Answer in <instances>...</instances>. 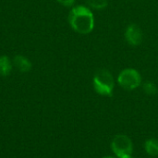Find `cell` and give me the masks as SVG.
Segmentation results:
<instances>
[{
  "instance_id": "obj_1",
  "label": "cell",
  "mask_w": 158,
  "mask_h": 158,
  "mask_svg": "<svg viewBox=\"0 0 158 158\" xmlns=\"http://www.w3.org/2000/svg\"><path fill=\"white\" fill-rule=\"evenodd\" d=\"M69 23L72 29L81 34L91 32L94 26V19L92 11L84 6L73 7L69 16Z\"/></svg>"
},
{
  "instance_id": "obj_2",
  "label": "cell",
  "mask_w": 158,
  "mask_h": 158,
  "mask_svg": "<svg viewBox=\"0 0 158 158\" xmlns=\"http://www.w3.org/2000/svg\"><path fill=\"white\" fill-rule=\"evenodd\" d=\"M114 85V78L107 69H102L95 73L94 77V87L99 94L106 96L112 95Z\"/></svg>"
},
{
  "instance_id": "obj_3",
  "label": "cell",
  "mask_w": 158,
  "mask_h": 158,
  "mask_svg": "<svg viewBox=\"0 0 158 158\" xmlns=\"http://www.w3.org/2000/svg\"><path fill=\"white\" fill-rule=\"evenodd\" d=\"M111 148L117 157L125 158L131 156L133 146L131 140L128 136L119 134L113 139L111 143Z\"/></svg>"
},
{
  "instance_id": "obj_4",
  "label": "cell",
  "mask_w": 158,
  "mask_h": 158,
  "mask_svg": "<svg viewBox=\"0 0 158 158\" xmlns=\"http://www.w3.org/2000/svg\"><path fill=\"white\" fill-rule=\"evenodd\" d=\"M118 81L122 88L131 91L140 86L142 82V78L140 73L136 69H126L119 73Z\"/></svg>"
},
{
  "instance_id": "obj_5",
  "label": "cell",
  "mask_w": 158,
  "mask_h": 158,
  "mask_svg": "<svg viewBox=\"0 0 158 158\" xmlns=\"http://www.w3.org/2000/svg\"><path fill=\"white\" fill-rule=\"evenodd\" d=\"M127 42L131 45H139L143 41V32L138 25L131 24L125 32Z\"/></svg>"
},
{
  "instance_id": "obj_6",
  "label": "cell",
  "mask_w": 158,
  "mask_h": 158,
  "mask_svg": "<svg viewBox=\"0 0 158 158\" xmlns=\"http://www.w3.org/2000/svg\"><path fill=\"white\" fill-rule=\"evenodd\" d=\"M14 64L17 69L21 72H28L31 69V64L23 56H16L14 58Z\"/></svg>"
},
{
  "instance_id": "obj_7",
  "label": "cell",
  "mask_w": 158,
  "mask_h": 158,
  "mask_svg": "<svg viewBox=\"0 0 158 158\" xmlns=\"http://www.w3.org/2000/svg\"><path fill=\"white\" fill-rule=\"evenodd\" d=\"M11 70H12V64L10 59L6 56H0V75L7 76L10 74Z\"/></svg>"
},
{
  "instance_id": "obj_8",
  "label": "cell",
  "mask_w": 158,
  "mask_h": 158,
  "mask_svg": "<svg viewBox=\"0 0 158 158\" xmlns=\"http://www.w3.org/2000/svg\"><path fill=\"white\" fill-rule=\"evenodd\" d=\"M144 148L146 153L151 156H158V141L156 139H149L145 142Z\"/></svg>"
},
{
  "instance_id": "obj_9",
  "label": "cell",
  "mask_w": 158,
  "mask_h": 158,
  "mask_svg": "<svg viewBox=\"0 0 158 158\" xmlns=\"http://www.w3.org/2000/svg\"><path fill=\"white\" fill-rule=\"evenodd\" d=\"M88 5L94 9H103L107 6V0H89Z\"/></svg>"
},
{
  "instance_id": "obj_10",
  "label": "cell",
  "mask_w": 158,
  "mask_h": 158,
  "mask_svg": "<svg viewBox=\"0 0 158 158\" xmlns=\"http://www.w3.org/2000/svg\"><path fill=\"white\" fill-rule=\"evenodd\" d=\"M143 90L149 95H154L157 93V87L156 86L154 82H151V81H146L143 84Z\"/></svg>"
},
{
  "instance_id": "obj_11",
  "label": "cell",
  "mask_w": 158,
  "mask_h": 158,
  "mask_svg": "<svg viewBox=\"0 0 158 158\" xmlns=\"http://www.w3.org/2000/svg\"><path fill=\"white\" fill-rule=\"evenodd\" d=\"M57 1L65 6H71L75 2V0H57Z\"/></svg>"
},
{
  "instance_id": "obj_12",
  "label": "cell",
  "mask_w": 158,
  "mask_h": 158,
  "mask_svg": "<svg viewBox=\"0 0 158 158\" xmlns=\"http://www.w3.org/2000/svg\"><path fill=\"white\" fill-rule=\"evenodd\" d=\"M104 158H118V157H114V156H106V157Z\"/></svg>"
},
{
  "instance_id": "obj_13",
  "label": "cell",
  "mask_w": 158,
  "mask_h": 158,
  "mask_svg": "<svg viewBox=\"0 0 158 158\" xmlns=\"http://www.w3.org/2000/svg\"><path fill=\"white\" fill-rule=\"evenodd\" d=\"M125 158H133L131 156H127V157H125Z\"/></svg>"
}]
</instances>
